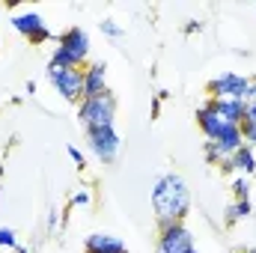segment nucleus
Segmentation results:
<instances>
[{"mask_svg":"<svg viewBox=\"0 0 256 253\" xmlns=\"http://www.w3.org/2000/svg\"><path fill=\"white\" fill-rule=\"evenodd\" d=\"M152 208L158 226L164 224H185L191 212V190L179 173H164L152 182Z\"/></svg>","mask_w":256,"mask_h":253,"instance_id":"obj_1","label":"nucleus"},{"mask_svg":"<svg viewBox=\"0 0 256 253\" xmlns=\"http://www.w3.org/2000/svg\"><path fill=\"white\" fill-rule=\"evenodd\" d=\"M220 170L224 173H238V176H244V179H250L256 173V152H254V146H242L238 152H232L224 164H220Z\"/></svg>","mask_w":256,"mask_h":253,"instance_id":"obj_9","label":"nucleus"},{"mask_svg":"<svg viewBox=\"0 0 256 253\" xmlns=\"http://www.w3.org/2000/svg\"><path fill=\"white\" fill-rule=\"evenodd\" d=\"M48 80H51V86L63 96L66 102H72V104L84 102V68L48 63Z\"/></svg>","mask_w":256,"mask_h":253,"instance_id":"obj_3","label":"nucleus"},{"mask_svg":"<svg viewBox=\"0 0 256 253\" xmlns=\"http://www.w3.org/2000/svg\"><path fill=\"white\" fill-rule=\"evenodd\" d=\"M242 134H244L248 146H256V104H248V114H244V122H242Z\"/></svg>","mask_w":256,"mask_h":253,"instance_id":"obj_15","label":"nucleus"},{"mask_svg":"<svg viewBox=\"0 0 256 253\" xmlns=\"http://www.w3.org/2000/svg\"><path fill=\"white\" fill-rule=\"evenodd\" d=\"M188 253H196V250H188Z\"/></svg>","mask_w":256,"mask_h":253,"instance_id":"obj_22","label":"nucleus"},{"mask_svg":"<svg viewBox=\"0 0 256 253\" xmlns=\"http://www.w3.org/2000/svg\"><path fill=\"white\" fill-rule=\"evenodd\" d=\"M232 194H236V200H250V179L236 176V182H232Z\"/></svg>","mask_w":256,"mask_h":253,"instance_id":"obj_16","label":"nucleus"},{"mask_svg":"<svg viewBox=\"0 0 256 253\" xmlns=\"http://www.w3.org/2000/svg\"><path fill=\"white\" fill-rule=\"evenodd\" d=\"M254 214V206L250 200H236L230 208H226V224H238V220H248Z\"/></svg>","mask_w":256,"mask_h":253,"instance_id":"obj_14","label":"nucleus"},{"mask_svg":"<svg viewBox=\"0 0 256 253\" xmlns=\"http://www.w3.org/2000/svg\"><path fill=\"white\" fill-rule=\"evenodd\" d=\"M86 143H90V152L108 167L120 158V149H122V137L116 134V128H92L86 131Z\"/></svg>","mask_w":256,"mask_h":253,"instance_id":"obj_4","label":"nucleus"},{"mask_svg":"<svg viewBox=\"0 0 256 253\" xmlns=\"http://www.w3.org/2000/svg\"><path fill=\"white\" fill-rule=\"evenodd\" d=\"M84 253H128V248L110 232H92L84 242Z\"/></svg>","mask_w":256,"mask_h":253,"instance_id":"obj_12","label":"nucleus"},{"mask_svg":"<svg viewBox=\"0 0 256 253\" xmlns=\"http://www.w3.org/2000/svg\"><path fill=\"white\" fill-rule=\"evenodd\" d=\"M194 250V236L185 224L158 226V253H188Z\"/></svg>","mask_w":256,"mask_h":253,"instance_id":"obj_7","label":"nucleus"},{"mask_svg":"<svg viewBox=\"0 0 256 253\" xmlns=\"http://www.w3.org/2000/svg\"><path fill=\"white\" fill-rule=\"evenodd\" d=\"M92 202V194H90V188H80L72 194V206H90Z\"/></svg>","mask_w":256,"mask_h":253,"instance_id":"obj_19","label":"nucleus"},{"mask_svg":"<svg viewBox=\"0 0 256 253\" xmlns=\"http://www.w3.org/2000/svg\"><path fill=\"white\" fill-rule=\"evenodd\" d=\"M248 104H256V78H250V90H248Z\"/></svg>","mask_w":256,"mask_h":253,"instance_id":"obj_21","label":"nucleus"},{"mask_svg":"<svg viewBox=\"0 0 256 253\" xmlns=\"http://www.w3.org/2000/svg\"><path fill=\"white\" fill-rule=\"evenodd\" d=\"M250 253H256V250H250Z\"/></svg>","mask_w":256,"mask_h":253,"instance_id":"obj_23","label":"nucleus"},{"mask_svg":"<svg viewBox=\"0 0 256 253\" xmlns=\"http://www.w3.org/2000/svg\"><path fill=\"white\" fill-rule=\"evenodd\" d=\"M248 90H250V78H244L238 72H224V74H218V78L208 80V98H214V102H220V98L244 102Z\"/></svg>","mask_w":256,"mask_h":253,"instance_id":"obj_5","label":"nucleus"},{"mask_svg":"<svg viewBox=\"0 0 256 253\" xmlns=\"http://www.w3.org/2000/svg\"><path fill=\"white\" fill-rule=\"evenodd\" d=\"M78 120L84 122L86 131H92V128H110L116 122V98H114V92L108 90L104 96L84 98L78 104Z\"/></svg>","mask_w":256,"mask_h":253,"instance_id":"obj_2","label":"nucleus"},{"mask_svg":"<svg viewBox=\"0 0 256 253\" xmlns=\"http://www.w3.org/2000/svg\"><path fill=\"white\" fill-rule=\"evenodd\" d=\"M212 104H214V110H218L230 126L242 128L244 114H248V102H236V98H220V102H214V98H212Z\"/></svg>","mask_w":256,"mask_h":253,"instance_id":"obj_13","label":"nucleus"},{"mask_svg":"<svg viewBox=\"0 0 256 253\" xmlns=\"http://www.w3.org/2000/svg\"><path fill=\"white\" fill-rule=\"evenodd\" d=\"M102 33L110 36V39H122V36H126V30H122L114 18H104V21H102Z\"/></svg>","mask_w":256,"mask_h":253,"instance_id":"obj_17","label":"nucleus"},{"mask_svg":"<svg viewBox=\"0 0 256 253\" xmlns=\"http://www.w3.org/2000/svg\"><path fill=\"white\" fill-rule=\"evenodd\" d=\"M15 230H9V226H0V248H12L15 250Z\"/></svg>","mask_w":256,"mask_h":253,"instance_id":"obj_18","label":"nucleus"},{"mask_svg":"<svg viewBox=\"0 0 256 253\" xmlns=\"http://www.w3.org/2000/svg\"><path fill=\"white\" fill-rule=\"evenodd\" d=\"M12 27H15V33H21L27 42H33V45H42V42H48L51 39V30H48V24H45V18L39 15V12H18V15H12Z\"/></svg>","mask_w":256,"mask_h":253,"instance_id":"obj_8","label":"nucleus"},{"mask_svg":"<svg viewBox=\"0 0 256 253\" xmlns=\"http://www.w3.org/2000/svg\"><path fill=\"white\" fill-rule=\"evenodd\" d=\"M196 126H200V131L206 134V140H214L230 122L214 110V104H212V98H208V102H202V104L196 108Z\"/></svg>","mask_w":256,"mask_h":253,"instance_id":"obj_10","label":"nucleus"},{"mask_svg":"<svg viewBox=\"0 0 256 253\" xmlns=\"http://www.w3.org/2000/svg\"><path fill=\"white\" fill-rule=\"evenodd\" d=\"M57 48L72 60V66L84 68V66L90 63V48H92V42H90V33H86V30H80V27H68L66 33L57 36Z\"/></svg>","mask_w":256,"mask_h":253,"instance_id":"obj_6","label":"nucleus"},{"mask_svg":"<svg viewBox=\"0 0 256 253\" xmlns=\"http://www.w3.org/2000/svg\"><path fill=\"white\" fill-rule=\"evenodd\" d=\"M108 92V66L86 63L84 66V98H96Z\"/></svg>","mask_w":256,"mask_h":253,"instance_id":"obj_11","label":"nucleus"},{"mask_svg":"<svg viewBox=\"0 0 256 253\" xmlns=\"http://www.w3.org/2000/svg\"><path fill=\"white\" fill-rule=\"evenodd\" d=\"M68 158H72V161H74L78 167H84V164H86V155H84V152H80L78 146H68Z\"/></svg>","mask_w":256,"mask_h":253,"instance_id":"obj_20","label":"nucleus"}]
</instances>
